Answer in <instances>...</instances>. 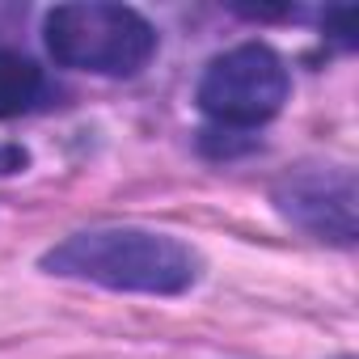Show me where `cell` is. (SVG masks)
<instances>
[{
    "label": "cell",
    "instance_id": "cell-1",
    "mask_svg": "<svg viewBox=\"0 0 359 359\" xmlns=\"http://www.w3.org/2000/svg\"><path fill=\"white\" fill-rule=\"evenodd\" d=\"M43 271L64 279L102 283L110 292L173 296L199 279V254L152 229H89L43 254Z\"/></svg>",
    "mask_w": 359,
    "mask_h": 359
},
{
    "label": "cell",
    "instance_id": "cell-2",
    "mask_svg": "<svg viewBox=\"0 0 359 359\" xmlns=\"http://www.w3.org/2000/svg\"><path fill=\"white\" fill-rule=\"evenodd\" d=\"M43 34L55 64L93 76H135L156 51V30L148 18L106 0L55 5L43 22Z\"/></svg>",
    "mask_w": 359,
    "mask_h": 359
},
{
    "label": "cell",
    "instance_id": "cell-3",
    "mask_svg": "<svg viewBox=\"0 0 359 359\" xmlns=\"http://www.w3.org/2000/svg\"><path fill=\"white\" fill-rule=\"evenodd\" d=\"M283 102H287V68L262 43H245L216 55L199 81V110L220 127H258L275 118Z\"/></svg>",
    "mask_w": 359,
    "mask_h": 359
},
{
    "label": "cell",
    "instance_id": "cell-4",
    "mask_svg": "<svg viewBox=\"0 0 359 359\" xmlns=\"http://www.w3.org/2000/svg\"><path fill=\"white\" fill-rule=\"evenodd\" d=\"M275 203L287 220L309 229L321 241L351 245L355 241V177L351 169H317L304 165L275 187Z\"/></svg>",
    "mask_w": 359,
    "mask_h": 359
},
{
    "label": "cell",
    "instance_id": "cell-5",
    "mask_svg": "<svg viewBox=\"0 0 359 359\" xmlns=\"http://www.w3.org/2000/svg\"><path fill=\"white\" fill-rule=\"evenodd\" d=\"M47 93L43 68L18 51H0V118H18L34 110Z\"/></svg>",
    "mask_w": 359,
    "mask_h": 359
},
{
    "label": "cell",
    "instance_id": "cell-6",
    "mask_svg": "<svg viewBox=\"0 0 359 359\" xmlns=\"http://www.w3.org/2000/svg\"><path fill=\"white\" fill-rule=\"evenodd\" d=\"M325 26L342 47H355V9H325Z\"/></svg>",
    "mask_w": 359,
    "mask_h": 359
},
{
    "label": "cell",
    "instance_id": "cell-7",
    "mask_svg": "<svg viewBox=\"0 0 359 359\" xmlns=\"http://www.w3.org/2000/svg\"><path fill=\"white\" fill-rule=\"evenodd\" d=\"M26 148H18V144H0V173H18V169H26Z\"/></svg>",
    "mask_w": 359,
    "mask_h": 359
}]
</instances>
